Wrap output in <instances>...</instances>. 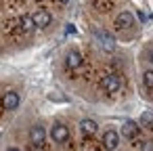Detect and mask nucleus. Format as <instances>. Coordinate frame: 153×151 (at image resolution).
<instances>
[{
	"mask_svg": "<svg viewBox=\"0 0 153 151\" xmlns=\"http://www.w3.org/2000/svg\"><path fill=\"white\" fill-rule=\"evenodd\" d=\"M92 36H94V40L99 42V46H101L103 51H107V53H113V51H115V38H113L107 30L94 28V30H92Z\"/></svg>",
	"mask_w": 153,
	"mask_h": 151,
	"instance_id": "nucleus-1",
	"label": "nucleus"
},
{
	"mask_svg": "<svg viewBox=\"0 0 153 151\" xmlns=\"http://www.w3.org/2000/svg\"><path fill=\"white\" fill-rule=\"evenodd\" d=\"M103 88H105L107 92H117V90L122 88V80H120V76H115V74L105 76V78H103Z\"/></svg>",
	"mask_w": 153,
	"mask_h": 151,
	"instance_id": "nucleus-2",
	"label": "nucleus"
},
{
	"mask_svg": "<svg viewBox=\"0 0 153 151\" xmlns=\"http://www.w3.org/2000/svg\"><path fill=\"white\" fill-rule=\"evenodd\" d=\"M51 136H53L55 143H65L69 138V128L63 126V124H55L53 130H51Z\"/></svg>",
	"mask_w": 153,
	"mask_h": 151,
	"instance_id": "nucleus-3",
	"label": "nucleus"
},
{
	"mask_svg": "<svg viewBox=\"0 0 153 151\" xmlns=\"http://www.w3.org/2000/svg\"><path fill=\"white\" fill-rule=\"evenodd\" d=\"M134 25V15L132 13H120L117 17H115V28L117 30H130Z\"/></svg>",
	"mask_w": 153,
	"mask_h": 151,
	"instance_id": "nucleus-4",
	"label": "nucleus"
},
{
	"mask_svg": "<svg viewBox=\"0 0 153 151\" xmlns=\"http://www.w3.org/2000/svg\"><path fill=\"white\" fill-rule=\"evenodd\" d=\"M117 145H120V134H117L115 130H107V132L103 134V147H105L107 151H113Z\"/></svg>",
	"mask_w": 153,
	"mask_h": 151,
	"instance_id": "nucleus-5",
	"label": "nucleus"
},
{
	"mask_svg": "<svg viewBox=\"0 0 153 151\" xmlns=\"http://www.w3.org/2000/svg\"><path fill=\"white\" fill-rule=\"evenodd\" d=\"M2 107H4V109H9V111L17 109V107H19V92L9 90V92L2 97Z\"/></svg>",
	"mask_w": 153,
	"mask_h": 151,
	"instance_id": "nucleus-6",
	"label": "nucleus"
},
{
	"mask_svg": "<svg viewBox=\"0 0 153 151\" xmlns=\"http://www.w3.org/2000/svg\"><path fill=\"white\" fill-rule=\"evenodd\" d=\"M138 130H140V124L136 126V122H132V120L124 122V126H122V134H124L126 138H134V136H138Z\"/></svg>",
	"mask_w": 153,
	"mask_h": 151,
	"instance_id": "nucleus-7",
	"label": "nucleus"
},
{
	"mask_svg": "<svg viewBox=\"0 0 153 151\" xmlns=\"http://www.w3.org/2000/svg\"><path fill=\"white\" fill-rule=\"evenodd\" d=\"M44 136H46V132H44L42 126H32V130H30V138H32V143H34L36 147H40V145L44 143Z\"/></svg>",
	"mask_w": 153,
	"mask_h": 151,
	"instance_id": "nucleus-8",
	"label": "nucleus"
},
{
	"mask_svg": "<svg viewBox=\"0 0 153 151\" xmlns=\"http://www.w3.org/2000/svg\"><path fill=\"white\" fill-rule=\"evenodd\" d=\"M34 21H36V28H46V25H51L53 17H51V13H48V11H36Z\"/></svg>",
	"mask_w": 153,
	"mask_h": 151,
	"instance_id": "nucleus-9",
	"label": "nucleus"
},
{
	"mask_svg": "<svg viewBox=\"0 0 153 151\" xmlns=\"http://www.w3.org/2000/svg\"><path fill=\"white\" fill-rule=\"evenodd\" d=\"M80 130L84 132V134H97V130H99V126H97V122L94 120H82L80 122Z\"/></svg>",
	"mask_w": 153,
	"mask_h": 151,
	"instance_id": "nucleus-10",
	"label": "nucleus"
},
{
	"mask_svg": "<svg viewBox=\"0 0 153 151\" xmlns=\"http://www.w3.org/2000/svg\"><path fill=\"white\" fill-rule=\"evenodd\" d=\"M82 65V55L78 53V51H71L69 55H67V67H71V69H78Z\"/></svg>",
	"mask_w": 153,
	"mask_h": 151,
	"instance_id": "nucleus-11",
	"label": "nucleus"
},
{
	"mask_svg": "<svg viewBox=\"0 0 153 151\" xmlns=\"http://www.w3.org/2000/svg\"><path fill=\"white\" fill-rule=\"evenodd\" d=\"M19 23H21V28H23L25 32H32V30L36 28V21H34V15H23V17L19 19Z\"/></svg>",
	"mask_w": 153,
	"mask_h": 151,
	"instance_id": "nucleus-12",
	"label": "nucleus"
},
{
	"mask_svg": "<svg viewBox=\"0 0 153 151\" xmlns=\"http://www.w3.org/2000/svg\"><path fill=\"white\" fill-rule=\"evenodd\" d=\"M92 4L97 11H109L113 9V0H92Z\"/></svg>",
	"mask_w": 153,
	"mask_h": 151,
	"instance_id": "nucleus-13",
	"label": "nucleus"
},
{
	"mask_svg": "<svg viewBox=\"0 0 153 151\" xmlns=\"http://www.w3.org/2000/svg\"><path fill=\"white\" fill-rule=\"evenodd\" d=\"M140 126H143V128H153V111H143V115H140Z\"/></svg>",
	"mask_w": 153,
	"mask_h": 151,
	"instance_id": "nucleus-14",
	"label": "nucleus"
},
{
	"mask_svg": "<svg viewBox=\"0 0 153 151\" xmlns=\"http://www.w3.org/2000/svg\"><path fill=\"white\" fill-rule=\"evenodd\" d=\"M143 82H145L147 88H153V69H147L143 74Z\"/></svg>",
	"mask_w": 153,
	"mask_h": 151,
	"instance_id": "nucleus-15",
	"label": "nucleus"
},
{
	"mask_svg": "<svg viewBox=\"0 0 153 151\" xmlns=\"http://www.w3.org/2000/svg\"><path fill=\"white\" fill-rule=\"evenodd\" d=\"M143 151H153V141H143Z\"/></svg>",
	"mask_w": 153,
	"mask_h": 151,
	"instance_id": "nucleus-16",
	"label": "nucleus"
},
{
	"mask_svg": "<svg viewBox=\"0 0 153 151\" xmlns=\"http://www.w3.org/2000/svg\"><path fill=\"white\" fill-rule=\"evenodd\" d=\"M7 151H19V149H17V147H11V149H7Z\"/></svg>",
	"mask_w": 153,
	"mask_h": 151,
	"instance_id": "nucleus-17",
	"label": "nucleus"
},
{
	"mask_svg": "<svg viewBox=\"0 0 153 151\" xmlns=\"http://www.w3.org/2000/svg\"><path fill=\"white\" fill-rule=\"evenodd\" d=\"M59 2H61V4H67V2H69V0H59Z\"/></svg>",
	"mask_w": 153,
	"mask_h": 151,
	"instance_id": "nucleus-18",
	"label": "nucleus"
},
{
	"mask_svg": "<svg viewBox=\"0 0 153 151\" xmlns=\"http://www.w3.org/2000/svg\"><path fill=\"white\" fill-rule=\"evenodd\" d=\"M151 63H153V51H151Z\"/></svg>",
	"mask_w": 153,
	"mask_h": 151,
	"instance_id": "nucleus-19",
	"label": "nucleus"
}]
</instances>
